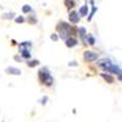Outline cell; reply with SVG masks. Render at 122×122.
<instances>
[{"label": "cell", "mask_w": 122, "mask_h": 122, "mask_svg": "<svg viewBox=\"0 0 122 122\" xmlns=\"http://www.w3.org/2000/svg\"><path fill=\"white\" fill-rule=\"evenodd\" d=\"M56 30L59 32V36L60 38H62V39H66L68 37H71V34H75L76 33V29L72 28L68 23L64 22V21H61L56 25Z\"/></svg>", "instance_id": "cell-1"}, {"label": "cell", "mask_w": 122, "mask_h": 122, "mask_svg": "<svg viewBox=\"0 0 122 122\" xmlns=\"http://www.w3.org/2000/svg\"><path fill=\"white\" fill-rule=\"evenodd\" d=\"M38 78L40 81V83H43L44 86L46 87H51L53 83H54V79H53V76L50 75V71L46 68V67H42L38 72Z\"/></svg>", "instance_id": "cell-2"}, {"label": "cell", "mask_w": 122, "mask_h": 122, "mask_svg": "<svg viewBox=\"0 0 122 122\" xmlns=\"http://www.w3.org/2000/svg\"><path fill=\"white\" fill-rule=\"evenodd\" d=\"M109 73H114V75H118V79H121V68L120 66L115 65V64H111V66L106 70Z\"/></svg>", "instance_id": "cell-3"}, {"label": "cell", "mask_w": 122, "mask_h": 122, "mask_svg": "<svg viewBox=\"0 0 122 122\" xmlns=\"http://www.w3.org/2000/svg\"><path fill=\"white\" fill-rule=\"evenodd\" d=\"M111 64H112V62H111V61L109 60V59H103V60H99L98 61V62H97V65L100 67V68H103V70H107L110 66H111Z\"/></svg>", "instance_id": "cell-4"}, {"label": "cell", "mask_w": 122, "mask_h": 122, "mask_svg": "<svg viewBox=\"0 0 122 122\" xmlns=\"http://www.w3.org/2000/svg\"><path fill=\"white\" fill-rule=\"evenodd\" d=\"M20 49V54H21V56L23 59H30V56H32V54H30V49L29 48H25V46H18Z\"/></svg>", "instance_id": "cell-5"}, {"label": "cell", "mask_w": 122, "mask_h": 122, "mask_svg": "<svg viewBox=\"0 0 122 122\" xmlns=\"http://www.w3.org/2000/svg\"><path fill=\"white\" fill-rule=\"evenodd\" d=\"M98 59V54L94 51H86L84 53V60L88 61V62H92V61H95Z\"/></svg>", "instance_id": "cell-6"}, {"label": "cell", "mask_w": 122, "mask_h": 122, "mask_svg": "<svg viewBox=\"0 0 122 122\" xmlns=\"http://www.w3.org/2000/svg\"><path fill=\"white\" fill-rule=\"evenodd\" d=\"M65 44H66L67 48H73V46H76L78 44V42H77V39L75 37L71 36V37H68V38L65 39Z\"/></svg>", "instance_id": "cell-7"}, {"label": "cell", "mask_w": 122, "mask_h": 122, "mask_svg": "<svg viewBox=\"0 0 122 122\" xmlns=\"http://www.w3.org/2000/svg\"><path fill=\"white\" fill-rule=\"evenodd\" d=\"M68 18H70V22L71 23H78L79 22V15L77 11H71L70 15H68Z\"/></svg>", "instance_id": "cell-8"}, {"label": "cell", "mask_w": 122, "mask_h": 122, "mask_svg": "<svg viewBox=\"0 0 122 122\" xmlns=\"http://www.w3.org/2000/svg\"><path fill=\"white\" fill-rule=\"evenodd\" d=\"M77 30H78L79 38L82 39V42H83L84 45H86V38H87V34H88V33H87V30H86V28H84V27H79Z\"/></svg>", "instance_id": "cell-9"}, {"label": "cell", "mask_w": 122, "mask_h": 122, "mask_svg": "<svg viewBox=\"0 0 122 122\" xmlns=\"http://www.w3.org/2000/svg\"><path fill=\"white\" fill-rule=\"evenodd\" d=\"M6 73H9V75H14V76H20V75H21V70L11 66V67H7V68H6Z\"/></svg>", "instance_id": "cell-10"}, {"label": "cell", "mask_w": 122, "mask_h": 122, "mask_svg": "<svg viewBox=\"0 0 122 122\" xmlns=\"http://www.w3.org/2000/svg\"><path fill=\"white\" fill-rule=\"evenodd\" d=\"M95 44V38L92 34H87L86 38V45H94Z\"/></svg>", "instance_id": "cell-11"}, {"label": "cell", "mask_w": 122, "mask_h": 122, "mask_svg": "<svg viewBox=\"0 0 122 122\" xmlns=\"http://www.w3.org/2000/svg\"><path fill=\"white\" fill-rule=\"evenodd\" d=\"M90 4H92V11H90V14H89V17H88V21H90L92 18H93V16H94V14L97 12V6L94 5V0H90Z\"/></svg>", "instance_id": "cell-12"}, {"label": "cell", "mask_w": 122, "mask_h": 122, "mask_svg": "<svg viewBox=\"0 0 122 122\" xmlns=\"http://www.w3.org/2000/svg\"><path fill=\"white\" fill-rule=\"evenodd\" d=\"M78 15H79V16H82V17L87 16V15H88V5H83L82 7H81Z\"/></svg>", "instance_id": "cell-13"}, {"label": "cell", "mask_w": 122, "mask_h": 122, "mask_svg": "<svg viewBox=\"0 0 122 122\" xmlns=\"http://www.w3.org/2000/svg\"><path fill=\"white\" fill-rule=\"evenodd\" d=\"M101 77H103L107 83H110V84H112L114 82H115V79H114V77L112 76H110V75H106V73H101Z\"/></svg>", "instance_id": "cell-14"}, {"label": "cell", "mask_w": 122, "mask_h": 122, "mask_svg": "<svg viewBox=\"0 0 122 122\" xmlns=\"http://www.w3.org/2000/svg\"><path fill=\"white\" fill-rule=\"evenodd\" d=\"M65 5L67 9H72L76 6V1L75 0H65Z\"/></svg>", "instance_id": "cell-15"}, {"label": "cell", "mask_w": 122, "mask_h": 122, "mask_svg": "<svg viewBox=\"0 0 122 122\" xmlns=\"http://www.w3.org/2000/svg\"><path fill=\"white\" fill-rule=\"evenodd\" d=\"M39 65V61L38 60H28L27 61V66L28 67H36Z\"/></svg>", "instance_id": "cell-16"}, {"label": "cell", "mask_w": 122, "mask_h": 122, "mask_svg": "<svg viewBox=\"0 0 122 122\" xmlns=\"http://www.w3.org/2000/svg\"><path fill=\"white\" fill-rule=\"evenodd\" d=\"M27 21L29 22V25H36V23H37V18H36V16L30 15V16H28Z\"/></svg>", "instance_id": "cell-17"}, {"label": "cell", "mask_w": 122, "mask_h": 122, "mask_svg": "<svg viewBox=\"0 0 122 122\" xmlns=\"http://www.w3.org/2000/svg\"><path fill=\"white\" fill-rule=\"evenodd\" d=\"M30 11H32V7H30L29 5H23L22 6V12L23 14H29Z\"/></svg>", "instance_id": "cell-18"}, {"label": "cell", "mask_w": 122, "mask_h": 122, "mask_svg": "<svg viewBox=\"0 0 122 122\" xmlns=\"http://www.w3.org/2000/svg\"><path fill=\"white\" fill-rule=\"evenodd\" d=\"M15 21H16V23H23L25 22V18L22 16H18V17L15 18Z\"/></svg>", "instance_id": "cell-19"}, {"label": "cell", "mask_w": 122, "mask_h": 122, "mask_svg": "<svg viewBox=\"0 0 122 122\" xmlns=\"http://www.w3.org/2000/svg\"><path fill=\"white\" fill-rule=\"evenodd\" d=\"M4 18L11 20V18H14V14H12V12H10V14H4Z\"/></svg>", "instance_id": "cell-20"}, {"label": "cell", "mask_w": 122, "mask_h": 122, "mask_svg": "<svg viewBox=\"0 0 122 122\" xmlns=\"http://www.w3.org/2000/svg\"><path fill=\"white\" fill-rule=\"evenodd\" d=\"M46 101H48V97H43L42 100H40V104H42V105H45Z\"/></svg>", "instance_id": "cell-21"}, {"label": "cell", "mask_w": 122, "mask_h": 122, "mask_svg": "<svg viewBox=\"0 0 122 122\" xmlns=\"http://www.w3.org/2000/svg\"><path fill=\"white\" fill-rule=\"evenodd\" d=\"M57 39H59V36H57V34H55V33H53V34H51V40H54V42H56Z\"/></svg>", "instance_id": "cell-22"}, {"label": "cell", "mask_w": 122, "mask_h": 122, "mask_svg": "<svg viewBox=\"0 0 122 122\" xmlns=\"http://www.w3.org/2000/svg\"><path fill=\"white\" fill-rule=\"evenodd\" d=\"M15 60L16 61H22V57L21 56H15Z\"/></svg>", "instance_id": "cell-23"}, {"label": "cell", "mask_w": 122, "mask_h": 122, "mask_svg": "<svg viewBox=\"0 0 122 122\" xmlns=\"http://www.w3.org/2000/svg\"><path fill=\"white\" fill-rule=\"evenodd\" d=\"M70 66H76V62H70Z\"/></svg>", "instance_id": "cell-24"}]
</instances>
